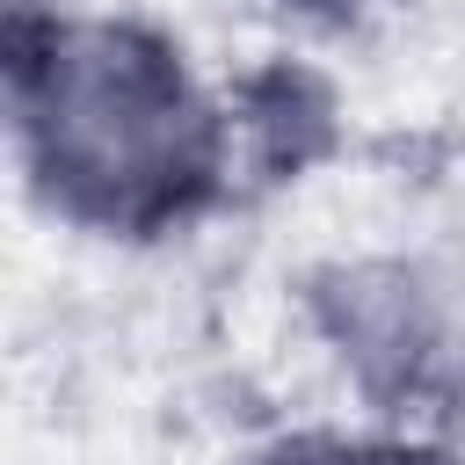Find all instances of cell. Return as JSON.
Returning <instances> with one entry per match:
<instances>
[{
  "label": "cell",
  "instance_id": "6da1fadb",
  "mask_svg": "<svg viewBox=\"0 0 465 465\" xmlns=\"http://www.w3.org/2000/svg\"><path fill=\"white\" fill-rule=\"evenodd\" d=\"M22 138L51 189L102 218L182 203L211 160V116L138 29H51L22 58Z\"/></svg>",
  "mask_w": 465,
  "mask_h": 465
},
{
  "label": "cell",
  "instance_id": "7a4b0ae2",
  "mask_svg": "<svg viewBox=\"0 0 465 465\" xmlns=\"http://www.w3.org/2000/svg\"><path fill=\"white\" fill-rule=\"evenodd\" d=\"M269 465H414V458H363V450L320 443V450H283V458H269Z\"/></svg>",
  "mask_w": 465,
  "mask_h": 465
}]
</instances>
